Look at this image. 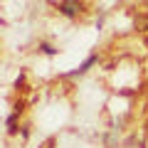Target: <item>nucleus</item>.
<instances>
[{"mask_svg":"<svg viewBox=\"0 0 148 148\" xmlns=\"http://www.w3.org/2000/svg\"><path fill=\"white\" fill-rule=\"evenodd\" d=\"M20 136H22V141H27V138H30V126H22Z\"/></svg>","mask_w":148,"mask_h":148,"instance_id":"6","label":"nucleus"},{"mask_svg":"<svg viewBox=\"0 0 148 148\" xmlns=\"http://www.w3.org/2000/svg\"><path fill=\"white\" fill-rule=\"evenodd\" d=\"M37 49H40V52H42L45 57H57V54H59V49L54 47V45L45 42V40H42V42H40V45H37Z\"/></svg>","mask_w":148,"mask_h":148,"instance_id":"4","label":"nucleus"},{"mask_svg":"<svg viewBox=\"0 0 148 148\" xmlns=\"http://www.w3.org/2000/svg\"><path fill=\"white\" fill-rule=\"evenodd\" d=\"M47 148H49V146H47Z\"/></svg>","mask_w":148,"mask_h":148,"instance_id":"8","label":"nucleus"},{"mask_svg":"<svg viewBox=\"0 0 148 148\" xmlns=\"http://www.w3.org/2000/svg\"><path fill=\"white\" fill-rule=\"evenodd\" d=\"M22 84H25V72H20V74H17V79H15V89H20Z\"/></svg>","mask_w":148,"mask_h":148,"instance_id":"5","label":"nucleus"},{"mask_svg":"<svg viewBox=\"0 0 148 148\" xmlns=\"http://www.w3.org/2000/svg\"><path fill=\"white\" fill-rule=\"evenodd\" d=\"M79 10H82V0H62L59 3V12L64 17H69V20H74L79 15Z\"/></svg>","mask_w":148,"mask_h":148,"instance_id":"2","label":"nucleus"},{"mask_svg":"<svg viewBox=\"0 0 148 148\" xmlns=\"http://www.w3.org/2000/svg\"><path fill=\"white\" fill-rule=\"evenodd\" d=\"M96 62H99V54H89V57H86V59H84V62H82L77 69H72V72L64 74V79H77V77H84V74L89 72V69L94 67Z\"/></svg>","mask_w":148,"mask_h":148,"instance_id":"1","label":"nucleus"},{"mask_svg":"<svg viewBox=\"0 0 148 148\" xmlns=\"http://www.w3.org/2000/svg\"><path fill=\"white\" fill-rule=\"evenodd\" d=\"M146 131H148V121H146Z\"/></svg>","mask_w":148,"mask_h":148,"instance_id":"7","label":"nucleus"},{"mask_svg":"<svg viewBox=\"0 0 148 148\" xmlns=\"http://www.w3.org/2000/svg\"><path fill=\"white\" fill-rule=\"evenodd\" d=\"M20 114H22V111H12L10 116L5 119V123H8V133H10V136H15L17 128H20V126H17V119H20Z\"/></svg>","mask_w":148,"mask_h":148,"instance_id":"3","label":"nucleus"}]
</instances>
